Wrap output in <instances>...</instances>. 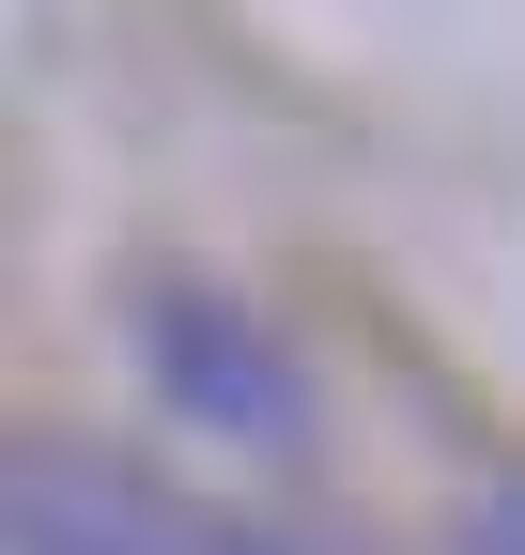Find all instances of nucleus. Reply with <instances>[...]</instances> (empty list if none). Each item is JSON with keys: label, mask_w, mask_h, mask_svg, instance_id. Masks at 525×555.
Listing matches in <instances>:
<instances>
[{"label": "nucleus", "mask_w": 525, "mask_h": 555, "mask_svg": "<svg viewBox=\"0 0 525 555\" xmlns=\"http://www.w3.org/2000/svg\"><path fill=\"white\" fill-rule=\"evenodd\" d=\"M140 356H155V386L202 416V433H232V448H294V433H309L294 356H279L232 294H202V278H170V294L140 309Z\"/></svg>", "instance_id": "obj_2"}, {"label": "nucleus", "mask_w": 525, "mask_h": 555, "mask_svg": "<svg viewBox=\"0 0 525 555\" xmlns=\"http://www.w3.org/2000/svg\"><path fill=\"white\" fill-rule=\"evenodd\" d=\"M0 555H294V540L185 509V494H155L140 463H108V448L16 433V463H0Z\"/></svg>", "instance_id": "obj_1"}, {"label": "nucleus", "mask_w": 525, "mask_h": 555, "mask_svg": "<svg viewBox=\"0 0 525 555\" xmlns=\"http://www.w3.org/2000/svg\"><path fill=\"white\" fill-rule=\"evenodd\" d=\"M464 555H525V494H495V509L464 525Z\"/></svg>", "instance_id": "obj_3"}]
</instances>
